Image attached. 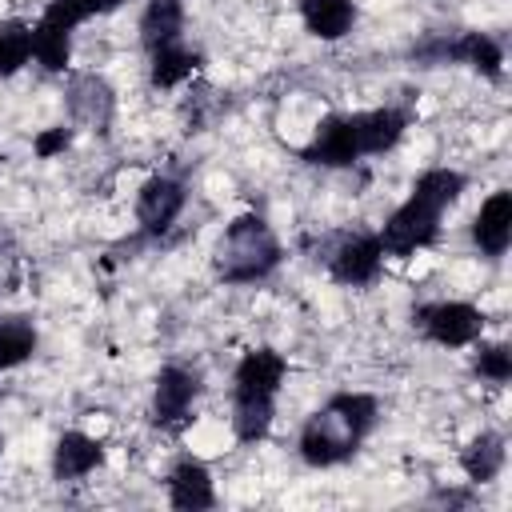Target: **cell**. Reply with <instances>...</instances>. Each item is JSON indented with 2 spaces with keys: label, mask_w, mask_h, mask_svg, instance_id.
<instances>
[{
  "label": "cell",
  "mask_w": 512,
  "mask_h": 512,
  "mask_svg": "<svg viewBox=\"0 0 512 512\" xmlns=\"http://www.w3.org/2000/svg\"><path fill=\"white\" fill-rule=\"evenodd\" d=\"M68 144H72V128H44V132H36L32 152H36L40 160H52V156H60Z\"/></svg>",
  "instance_id": "cb8c5ba5"
},
{
  "label": "cell",
  "mask_w": 512,
  "mask_h": 512,
  "mask_svg": "<svg viewBox=\"0 0 512 512\" xmlns=\"http://www.w3.org/2000/svg\"><path fill=\"white\" fill-rule=\"evenodd\" d=\"M416 324L424 328L428 340H436L444 348H468L484 332V312L468 300H440V304L420 308Z\"/></svg>",
  "instance_id": "277c9868"
},
{
  "label": "cell",
  "mask_w": 512,
  "mask_h": 512,
  "mask_svg": "<svg viewBox=\"0 0 512 512\" xmlns=\"http://www.w3.org/2000/svg\"><path fill=\"white\" fill-rule=\"evenodd\" d=\"M184 32V4L180 0H148L144 16H140V44L148 52L176 44Z\"/></svg>",
  "instance_id": "2e32d148"
},
{
  "label": "cell",
  "mask_w": 512,
  "mask_h": 512,
  "mask_svg": "<svg viewBox=\"0 0 512 512\" xmlns=\"http://www.w3.org/2000/svg\"><path fill=\"white\" fill-rule=\"evenodd\" d=\"M472 368H476L484 380H492V384H504V380L512 376V348H508V344H484V348L476 352Z\"/></svg>",
  "instance_id": "603a6c76"
},
{
  "label": "cell",
  "mask_w": 512,
  "mask_h": 512,
  "mask_svg": "<svg viewBox=\"0 0 512 512\" xmlns=\"http://www.w3.org/2000/svg\"><path fill=\"white\" fill-rule=\"evenodd\" d=\"M408 128V112L404 108H372V112H356V140H360V156H380L388 148L400 144Z\"/></svg>",
  "instance_id": "5bb4252c"
},
{
  "label": "cell",
  "mask_w": 512,
  "mask_h": 512,
  "mask_svg": "<svg viewBox=\"0 0 512 512\" xmlns=\"http://www.w3.org/2000/svg\"><path fill=\"white\" fill-rule=\"evenodd\" d=\"M0 456H4V432H0Z\"/></svg>",
  "instance_id": "d4e9b609"
},
{
  "label": "cell",
  "mask_w": 512,
  "mask_h": 512,
  "mask_svg": "<svg viewBox=\"0 0 512 512\" xmlns=\"http://www.w3.org/2000/svg\"><path fill=\"white\" fill-rule=\"evenodd\" d=\"M288 376V360L272 348H248L232 372V396H276Z\"/></svg>",
  "instance_id": "9c48e42d"
},
{
  "label": "cell",
  "mask_w": 512,
  "mask_h": 512,
  "mask_svg": "<svg viewBox=\"0 0 512 512\" xmlns=\"http://www.w3.org/2000/svg\"><path fill=\"white\" fill-rule=\"evenodd\" d=\"M32 60V24H0V76H16Z\"/></svg>",
  "instance_id": "7402d4cb"
},
{
  "label": "cell",
  "mask_w": 512,
  "mask_h": 512,
  "mask_svg": "<svg viewBox=\"0 0 512 512\" xmlns=\"http://www.w3.org/2000/svg\"><path fill=\"white\" fill-rule=\"evenodd\" d=\"M472 240L484 256H504L508 252V244H512V192L500 188L480 204V212L472 220Z\"/></svg>",
  "instance_id": "7c38bea8"
},
{
  "label": "cell",
  "mask_w": 512,
  "mask_h": 512,
  "mask_svg": "<svg viewBox=\"0 0 512 512\" xmlns=\"http://www.w3.org/2000/svg\"><path fill=\"white\" fill-rule=\"evenodd\" d=\"M184 212V184L172 180V176H148L140 184V196H136V220L144 232L160 236L176 224V216Z\"/></svg>",
  "instance_id": "ba28073f"
},
{
  "label": "cell",
  "mask_w": 512,
  "mask_h": 512,
  "mask_svg": "<svg viewBox=\"0 0 512 512\" xmlns=\"http://www.w3.org/2000/svg\"><path fill=\"white\" fill-rule=\"evenodd\" d=\"M380 400L372 392H336L320 412L300 428V456L312 468H332L356 456L364 436L376 428Z\"/></svg>",
  "instance_id": "6da1fadb"
},
{
  "label": "cell",
  "mask_w": 512,
  "mask_h": 512,
  "mask_svg": "<svg viewBox=\"0 0 512 512\" xmlns=\"http://www.w3.org/2000/svg\"><path fill=\"white\" fill-rule=\"evenodd\" d=\"M460 468L472 484H488L500 476L504 468V436L500 432H480L468 440V448L460 452Z\"/></svg>",
  "instance_id": "ac0fdd59"
},
{
  "label": "cell",
  "mask_w": 512,
  "mask_h": 512,
  "mask_svg": "<svg viewBox=\"0 0 512 512\" xmlns=\"http://www.w3.org/2000/svg\"><path fill=\"white\" fill-rule=\"evenodd\" d=\"M300 160L308 164H324V168H348L352 160H360V140H356V112H332L316 124L312 144L300 148Z\"/></svg>",
  "instance_id": "5b68a950"
},
{
  "label": "cell",
  "mask_w": 512,
  "mask_h": 512,
  "mask_svg": "<svg viewBox=\"0 0 512 512\" xmlns=\"http://www.w3.org/2000/svg\"><path fill=\"white\" fill-rule=\"evenodd\" d=\"M200 392V376L180 368V364H164L156 372V384H152V420L160 428H176L188 420L192 412V400Z\"/></svg>",
  "instance_id": "52a82bcc"
},
{
  "label": "cell",
  "mask_w": 512,
  "mask_h": 512,
  "mask_svg": "<svg viewBox=\"0 0 512 512\" xmlns=\"http://www.w3.org/2000/svg\"><path fill=\"white\" fill-rule=\"evenodd\" d=\"M36 352V328L24 316H4L0 320V372L20 368Z\"/></svg>",
  "instance_id": "44dd1931"
},
{
  "label": "cell",
  "mask_w": 512,
  "mask_h": 512,
  "mask_svg": "<svg viewBox=\"0 0 512 512\" xmlns=\"http://www.w3.org/2000/svg\"><path fill=\"white\" fill-rule=\"evenodd\" d=\"M424 60H460L468 68H476L484 80H500L504 76V52L492 36L484 32H460L456 40H436V44H420L416 48Z\"/></svg>",
  "instance_id": "8992f818"
},
{
  "label": "cell",
  "mask_w": 512,
  "mask_h": 512,
  "mask_svg": "<svg viewBox=\"0 0 512 512\" xmlns=\"http://www.w3.org/2000/svg\"><path fill=\"white\" fill-rule=\"evenodd\" d=\"M100 464H104V444L96 436L80 432V428L64 432L52 448V476L56 480H80Z\"/></svg>",
  "instance_id": "4fadbf2b"
},
{
  "label": "cell",
  "mask_w": 512,
  "mask_h": 512,
  "mask_svg": "<svg viewBox=\"0 0 512 512\" xmlns=\"http://www.w3.org/2000/svg\"><path fill=\"white\" fill-rule=\"evenodd\" d=\"M148 56H152L148 76H152L156 88H176V84H184V80L204 64L200 52L184 48L180 40H176V44H164V48H156V52H148Z\"/></svg>",
  "instance_id": "ffe728a7"
},
{
  "label": "cell",
  "mask_w": 512,
  "mask_h": 512,
  "mask_svg": "<svg viewBox=\"0 0 512 512\" xmlns=\"http://www.w3.org/2000/svg\"><path fill=\"white\" fill-rule=\"evenodd\" d=\"M280 256H284V248H280L272 224L256 212H244L216 240L212 268L224 284H252V280H264L280 264Z\"/></svg>",
  "instance_id": "7a4b0ae2"
},
{
  "label": "cell",
  "mask_w": 512,
  "mask_h": 512,
  "mask_svg": "<svg viewBox=\"0 0 512 512\" xmlns=\"http://www.w3.org/2000/svg\"><path fill=\"white\" fill-rule=\"evenodd\" d=\"M168 504L180 508V512H204L216 504V488H212V472L192 460V456H180L168 472Z\"/></svg>",
  "instance_id": "8fae6325"
},
{
  "label": "cell",
  "mask_w": 512,
  "mask_h": 512,
  "mask_svg": "<svg viewBox=\"0 0 512 512\" xmlns=\"http://www.w3.org/2000/svg\"><path fill=\"white\" fill-rule=\"evenodd\" d=\"M440 216L444 208L436 200H428L424 192L412 188V196L384 220V228L376 232L384 256H412L420 248H428L440 236Z\"/></svg>",
  "instance_id": "3957f363"
},
{
  "label": "cell",
  "mask_w": 512,
  "mask_h": 512,
  "mask_svg": "<svg viewBox=\"0 0 512 512\" xmlns=\"http://www.w3.org/2000/svg\"><path fill=\"white\" fill-rule=\"evenodd\" d=\"M380 264H384V248H380L376 236H352V240H344V244L332 252V260H328L332 280L352 284V288L372 284V280L380 276Z\"/></svg>",
  "instance_id": "30bf717a"
},
{
  "label": "cell",
  "mask_w": 512,
  "mask_h": 512,
  "mask_svg": "<svg viewBox=\"0 0 512 512\" xmlns=\"http://www.w3.org/2000/svg\"><path fill=\"white\" fill-rule=\"evenodd\" d=\"M272 416H276V396H232V432L240 444L264 440Z\"/></svg>",
  "instance_id": "d6986e66"
},
{
  "label": "cell",
  "mask_w": 512,
  "mask_h": 512,
  "mask_svg": "<svg viewBox=\"0 0 512 512\" xmlns=\"http://www.w3.org/2000/svg\"><path fill=\"white\" fill-rule=\"evenodd\" d=\"M124 0H48L44 12H40V28L48 32H60V36H72L88 16H104L112 8H120Z\"/></svg>",
  "instance_id": "e0dca14e"
},
{
  "label": "cell",
  "mask_w": 512,
  "mask_h": 512,
  "mask_svg": "<svg viewBox=\"0 0 512 512\" xmlns=\"http://www.w3.org/2000/svg\"><path fill=\"white\" fill-rule=\"evenodd\" d=\"M300 20L316 40H340L356 24L352 0H300Z\"/></svg>",
  "instance_id": "9a60e30c"
}]
</instances>
